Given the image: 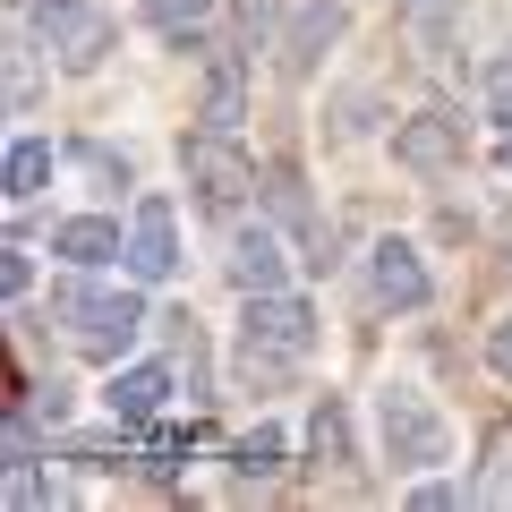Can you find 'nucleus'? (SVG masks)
Listing matches in <instances>:
<instances>
[{
  "label": "nucleus",
  "instance_id": "nucleus-1",
  "mask_svg": "<svg viewBox=\"0 0 512 512\" xmlns=\"http://www.w3.org/2000/svg\"><path fill=\"white\" fill-rule=\"evenodd\" d=\"M376 427H384V461H393V470H436L444 461V419L427 410L419 384H384L376 393Z\"/></svg>",
  "mask_w": 512,
  "mask_h": 512
},
{
  "label": "nucleus",
  "instance_id": "nucleus-2",
  "mask_svg": "<svg viewBox=\"0 0 512 512\" xmlns=\"http://www.w3.org/2000/svg\"><path fill=\"white\" fill-rule=\"evenodd\" d=\"M35 26H43V43L60 52V69H103L111 60V43H120V26H111V9L103 0H35Z\"/></svg>",
  "mask_w": 512,
  "mask_h": 512
},
{
  "label": "nucleus",
  "instance_id": "nucleus-3",
  "mask_svg": "<svg viewBox=\"0 0 512 512\" xmlns=\"http://www.w3.org/2000/svg\"><path fill=\"white\" fill-rule=\"evenodd\" d=\"M180 163H188V188H197V205H214V214H231V205L256 188V163L231 146V128H197V137L180 146Z\"/></svg>",
  "mask_w": 512,
  "mask_h": 512
},
{
  "label": "nucleus",
  "instance_id": "nucleus-4",
  "mask_svg": "<svg viewBox=\"0 0 512 512\" xmlns=\"http://www.w3.org/2000/svg\"><path fill=\"white\" fill-rule=\"evenodd\" d=\"M239 350H256V359H308L316 350V316L299 308V299H282V291H265V299H248V325H239Z\"/></svg>",
  "mask_w": 512,
  "mask_h": 512
},
{
  "label": "nucleus",
  "instance_id": "nucleus-5",
  "mask_svg": "<svg viewBox=\"0 0 512 512\" xmlns=\"http://www.w3.org/2000/svg\"><path fill=\"white\" fill-rule=\"evenodd\" d=\"M128 265H137V282H171V274H180V214H171V197H137Z\"/></svg>",
  "mask_w": 512,
  "mask_h": 512
},
{
  "label": "nucleus",
  "instance_id": "nucleus-6",
  "mask_svg": "<svg viewBox=\"0 0 512 512\" xmlns=\"http://www.w3.org/2000/svg\"><path fill=\"white\" fill-rule=\"evenodd\" d=\"M393 163L402 171H453L461 163V120L453 111H410L393 128Z\"/></svg>",
  "mask_w": 512,
  "mask_h": 512
},
{
  "label": "nucleus",
  "instance_id": "nucleus-7",
  "mask_svg": "<svg viewBox=\"0 0 512 512\" xmlns=\"http://www.w3.org/2000/svg\"><path fill=\"white\" fill-rule=\"evenodd\" d=\"M137 333H146V299H137V291H111V299H94V308L77 316V350H86V359H103V367L120 359Z\"/></svg>",
  "mask_w": 512,
  "mask_h": 512
},
{
  "label": "nucleus",
  "instance_id": "nucleus-8",
  "mask_svg": "<svg viewBox=\"0 0 512 512\" xmlns=\"http://www.w3.org/2000/svg\"><path fill=\"white\" fill-rule=\"evenodd\" d=\"M367 291H376V308H427V265L410 239H376L367 248Z\"/></svg>",
  "mask_w": 512,
  "mask_h": 512
},
{
  "label": "nucleus",
  "instance_id": "nucleus-9",
  "mask_svg": "<svg viewBox=\"0 0 512 512\" xmlns=\"http://www.w3.org/2000/svg\"><path fill=\"white\" fill-rule=\"evenodd\" d=\"M342 9H333V0H316V9H299V18L291 26H282V69H291V77H316V60H325L333 52V43H342Z\"/></svg>",
  "mask_w": 512,
  "mask_h": 512
},
{
  "label": "nucleus",
  "instance_id": "nucleus-10",
  "mask_svg": "<svg viewBox=\"0 0 512 512\" xmlns=\"http://www.w3.org/2000/svg\"><path fill=\"white\" fill-rule=\"evenodd\" d=\"M231 282L248 299H265V291H282V239L265 231V222H256V231H239L231 239Z\"/></svg>",
  "mask_w": 512,
  "mask_h": 512
},
{
  "label": "nucleus",
  "instance_id": "nucleus-11",
  "mask_svg": "<svg viewBox=\"0 0 512 512\" xmlns=\"http://www.w3.org/2000/svg\"><path fill=\"white\" fill-rule=\"evenodd\" d=\"M52 256H69L77 274H94V265H111V256H128V248H120V222L77 214V222H60V231H52Z\"/></svg>",
  "mask_w": 512,
  "mask_h": 512
},
{
  "label": "nucleus",
  "instance_id": "nucleus-12",
  "mask_svg": "<svg viewBox=\"0 0 512 512\" xmlns=\"http://www.w3.org/2000/svg\"><path fill=\"white\" fill-rule=\"evenodd\" d=\"M163 402H171V367H128V376L111 384V419L120 427H146Z\"/></svg>",
  "mask_w": 512,
  "mask_h": 512
},
{
  "label": "nucleus",
  "instance_id": "nucleus-13",
  "mask_svg": "<svg viewBox=\"0 0 512 512\" xmlns=\"http://www.w3.org/2000/svg\"><path fill=\"white\" fill-rule=\"evenodd\" d=\"M470 504H512V419H495V427H487V444H478Z\"/></svg>",
  "mask_w": 512,
  "mask_h": 512
},
{
  "label": "nucleus",
  "instance_id": "nucleus-14",
  "mask_svg": "<svg viewBox=\"0 0 512 512\" xmlns=\"http://www.w3.org/2000/svg\"><path fill=\"white\" fill-rule=\"evenodd\" d=\"M239 111H248V69H239V52H214V77H205V128H239Z\"/></svg>",
  "mask_w": 512,
  "mask_h": 512
},
{
  "label": "nucleus",
  "instance_id": "nucleus-15",
  "mask_svg": "<svg viewBox=\"0 0 512 512\" xmlns=\"http://www.w3.org/2000/svg\"><path fill=\"white\" fill-rule=\"evenodd\" d=\"M52 163H60V154L52 146H43V137H18V146H9V163H0V188H9V197H43V180H52Z\"/></svg>",
  "mask_w": 512,
  "mask_h": 512
},
{
  "label": "nucleus",
  "instance_id": "nucleus-16",
  "mask_svg": "<svg viewBox=\"0 0 512 512\" xmlns=\"http://www.w3.org/2000/svg\"><path fill=\"white\" fill-rule=\"evenodd\" d=\"M308 453H316V470H350V410L333 402H316V419H308Z\"/></svg>",
  "mask_w": 512,
  "mask_h": 512
},
{
  "label": "nucleus",
  "instance_id": "nucleus-17",
  "mask_svg": "<svg viewBox=\"0 0 512 512\" xmlns=\"http://www.w3.org/2000/svg\"><path fill=\"white\" fill-rule=\"evenodd\" d=\"M265 197H274V214L291 222V231L308 239V248H325V231H316V214H308V188H299V171H291V163H274V171H265Z\"/></svg>",
  "mask_w": 512,
  "mask_h": 512
},
{
  "label": "nucleus",
  "instance_id": "nucleus-18",
  "mask_svg": "<svg viewBox=\"0 0 512 512\" xmlns=\"http://www.w3.org/2000/svg\"><path fill=\"white\" fill-rule=\"evenodd\" d=\"M205 9H214V0H154V26H163L171 43H188V52H205Z\"/></svg>",
  "mask_w": 512,
  "mask_h": 512
},
{
  "label": "nucleus",
  "instance_id": "nucleus-19",
  "mask_svg": "<svg viewBox=\"0 0 512 512\" xmlns=\"http://www.w3.org/2000/svg\"><path fill=\"white\" fill-rule=\"evenodd\" d=\"M231 470H239V478H274V470H282V436H274V427L239 436V444H231Z\"/></svg>",
  "mask_w": 512,
  "mask_h": 512
},
{
  "label": "nucleus",
  "instance_id": "nucleus-20",
  "mask_svg": "<svg viewBox=\"0 0 512 512\" xmlns=\"http://www.w3.org/2000/svg\"><path fill=\"white\" fill-rule=\"evenodd\" d=\"M9 504H18V512H35V504H52V487H43V470H35V453H18V461H9Z\"/></svg>",
  "mask_w": 512,
  "mask_h": 512
},
{
  "label": "nucleus",
  "instance_id": "nucleus-21",
  "mask_svg": "<svg viewBox=\"0 0 512 512\" xmlns=\"http://www.w3.org/2000/svg\"><path fill=\"white\" fill-rule=\"evenodd\" d=\"M69 163L86 171V180H103V188H111V180H128V163H120V154H111V146H77Z\"/></svg>",
  "mask_w": 512,
  "mask_h": 512
},
{
  "label": "nucleus",
  "instance_id": "nucleus-22",
  "mask_svg": "<svg viewBox=\"0 0 512 512\" xmlns=\"http://www.w3.org/2000/svg\"><path fill=\"white\" fill-rule=\"evenodd\" d=\"M35 103V60H26V43L9 52V111H26Z\"/></svg>",
  "mask_w": 512,
  "mask_h": 512
},
{
  "label": "nucleus",
  "instance_id": "nucleus-23",
  "mask_svg": "<svg viewBox=\"0 0 512 512\" xmlns=\"http://www.w3.org/2000/svg\"><path fill=\"white\" fill-rule=\"evenodd\" d=\"M0 291H9V299H26V291H35V265H26V248H9V256H0Z\"/></svg>",
  "mask_w": 512,
  "mask_h": 512
},
{
  "label": "nucleus",
  "instance_id": "nucleus-24",
  "mask_svg": "<svg viewBox=\"0 0 512 512\" xmlns=\"http://www.w3.org/2000/svg\"><path fill=\"white\" fill-rule=\"evenodd\" d=\"M410 504H419V512H453V504H461V487H453V478H427Z\"/></svg>",
  "mask_w": 512,
  "mask_h": 512
},
{
  "label": "nucleus",
  "instance_id": "nucleus-25",
  "mask_svg": "<svg viewBox=\"0 0 512 512\" xmlns=\"http://www.w3.org/2000/svg\"><path fill=\"white\" fill-rule=\"evenodd\" d=\"M487 367H495V376H512V316L487 333Z\"/></svg>",
  "mask_w": 512,
  "mask_h": 512
},
{
  "label": "nucleus",
  "instance_id": "nucleus-26",
  "mask_svg": "<svg viewBox=\"0 0 512 512\" xmlns=\"http://www.w3.org/2000/svg\"><path fill=\"white\" fill-rule=\"evenodd\" d=\"M495 163H504V171H512V137H504V146H495Z\"/></svg>",
  "mask_w": 512,
  "mask_h": 512
}]
</instances>
